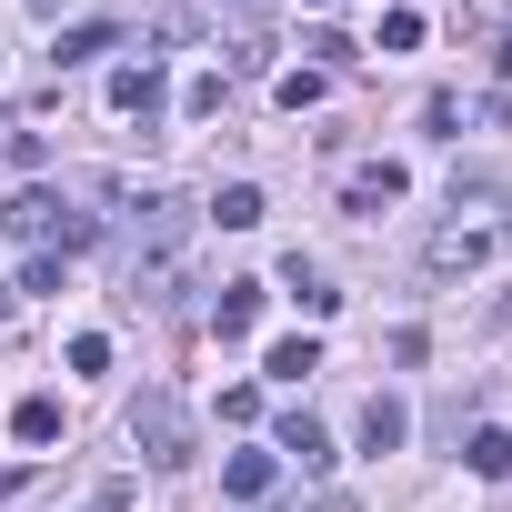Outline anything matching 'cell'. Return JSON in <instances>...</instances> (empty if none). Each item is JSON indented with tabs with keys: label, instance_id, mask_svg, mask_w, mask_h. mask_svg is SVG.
Listing matches in <instances>:
<instances>
[{
	"label": "cell",
	"instance_id": "11",
	"mask_svg": "<svg viewBox=\"0 0 512 512\" xmlns=\"http://www.w3.org/2000/svg\"><path fill=\"white\" fill-rule=\"evenodd\" d=\"M111 41H121V21H81V31H61V51H51V61H61V71H81V61H101Z\"/></svg>",
	"mask_w": 512,
	"mask_h": 512
},
{
	"label": "cell",
	"instance_id": "3",
	"mask_svg": "<svg viewBox=\"0 0 512 512\" xmlns=\"http://www.w3.org/2000/svg\"><path fill=\"white\" fill-rule=\"evenodd\" d=\"M422 262H432L442 282H462V272H482V262H492V221H442V231L422 241Z\"/></svg>",
	"mask_w": 512,
	"mask_h": 512
},
{
	"label": "cell",
	"instance_id": "8",
	"mask_svg": "<svg viewBox=\"0 0 512 512\" xmlns=\"http://www.w3.org/2000/svg\"><path fill=\"white\" fill-rule=\"evenodd\" d=\"M282 292H292V302H302L312 322H322V312H342V292H332V272H322V262H302V251H292V262H282Z\"/></svg>",
	"mask_w": 512,
	"mask_h": 512
},
{
	"label": "cell",
	"instance_id": "7",
	"mask_svg": "<svg viewBox=\"0 0 512 512\" xmlns=\"http://www.w3.org/2000/svg\"><path fill=\"white\" fill-rule=\"evenodd\" d=\"M272 452H292V462H302V472H312V482H322V472H332V462H342V452H332V432H322V422H312V412H292V422H282V442H272Z\"/></svg>",
	"mask_w": 512,
	"mask_h": 512
},
{
	"label": "cell",
	"instance_id": "13",
	"mask_svg": "<svg viewBox=\"0 0 512 512\" xmlns=\"http://www.w3.org/2000/svg\"><path fill=\"white\" fill-rule=\"evenodd\" d=\"M11 432H21V442H61V402H51V392H31V402L11 412Z\"/></svg>",
	"mask_w": 512,
	"mask_h": 512
},
{
	"label": "cell",
	"instance_id": "1",
	"mask_svg": "<svg viewBox=\"0 0 512 512\" xmlns=\"http://www.w3.org/2000/svg\"><path fill=\"white\" fill-rule=\"evenodd\" d=\"M0 231L31 241V251H51V262H71V251H91V241H101V221H91V211H71L61 191H21L11 211H0Z\"/></svg>",
	"mask_w": 512,
	"mask_h": 512
},
{
	"label": "cell",
	"instance_id": "12",
	"mask_svg": "<svg viewBox=\"0 0 512 512\" xmlns=\"http://www.w3.org/2000/svg\"><path fill=\"white\" fill-rule=\"evenodd\" d=\"M462 462H472L482 482H512V432H492V422H482V432L462 442Z\"/></svg>",
	"mask_w": 512,
	"mask_h": 512
},
{
	"label": "cell",
	"instance_id": "10",
	"mask_svg": "<svg viewBox=\"0 0 512 512\" xmlns=\"http://www.w3.org/2000/svg\"><path fill=\"white\" fill-rule=\"evenodd\" d=\"M402 432H412V412H402L392 392H372V402H362V452H402Z\"/></svg>",
	"mask_w": 512,
	"mask_h": 512
},
{
	"label": "cell",
	"instance_id": "19",
	"mask_svg": "<svg viewBox=\"0 0 512 512\" xmlns=\"http://www.w3.org/2000/svg\"><path fill=\"white\" fill-rule=\"evenodd\" d=\"M91 512H131V482H101V492H91Z\"/></svg>",
	"mask_w": 512,
	"mask_h": 512
},
{
	"label": "cell",
	"instance_id": "16",
	"mask_svg": "<svg viewBox=\"0 0 512 512\" xmlns=\"http://www.w3.org/2000/svg\"><path fill=\"white\" fill-rule=\"evenodd\" d=\"M372 51H422V11H382V41Z\"/></svg>",
	"mask_w": 512,
	"mask_h": 512
},
{
	"label": "cell",
	"instance_id": "4",
	"mask_svg": "<svg viewBox=\"0 0 512 512\" xmlns=\"http://www.w3.org/2000/svg\"><path fill=\"white\" fill-rule=\"evenodd\" d=\"M111 111H121V121H151V111H161V61H151V51L111 71Z\"/></svg>",
	"mask_w": 512,
	"mask_h": 512
},
{
	"label": "cell",
	"instance_id": "5",
	"mask_svg": "<svg viewBox=\"0 0 512 512\" xmlns=\"http://www.w3.org/2000/svg\"><path fill=\"white\" fill-rule=\"evenodd\" d=\"M221 492H231V502H272V492H282V452H231V462H221Z\"/></svg>",
	"mask_w": 512,
	"mask_h": 512
},
{
	"label": "cell",
	"instance_id": "17",
	"mask_svg": "<svg viewBox=\"0 0 512 512\" xmlns=\"http://www.w3.org/2000/svg\"><path fill=\"white\" fill-rule=\"evenodd\" d=\"M322 91H332V71H282V111H312Z\"/></svg>",
	"mask_w": 512,
	"mask_h": 512
},
{
	"label": "cell",
	"instance_id": "20",
	"mask_svg": "<svg viewBox=\"0 0 512 512\" xmlns=\"http://www.w3.org/2000/svg\"><path fill=\"white\" fill-rule=\"evenodd\" d=\"M11 302H21V292H0V322H11Z\"/></svg>",
	"mask_w": 512,
	"mask_h": 512
},
{
	"label": "cell",
	"instance_id": "2",
	"mask_svg": "<svg viewBox=\"0 0 512 512\" xmlns=\"http://www.w3.org/2000/svg\"><path fill=\"white\" fill-rule=\"evenodd\" d=\"M131 452H141L151 472H181V462L201 452V432H191L181 392H131Z\"/></svg>",
	"mask_w": 512,
	"mask_h": 512
},
{
	"label": "cell",
	"instance_id": "6",
	"mask_svg": "<svg viewBox=\"0 0 512 512\" xmlns=\"http://www.w3.org/2000/svg\"><path fill=\"white\" fill-rule=\"evenodd\" d=\"M392 201H402V161H362L342 181V211H392Z\"/></svg>",
	"mask_w": 512,
	"mask_h": 512
},
{
	"label": "cell",
	"instance_id": "14",
	"mask_svg": "<svg viewBox=\"0 0 512 512\" xmlns=\"http://www.w3.org/2000/svg\"><path fill=\"white\" fill-rule=\"evenodd\" d=\"M211 221H221V231H251V221H262V191H251V181H231V191L211 201Z\"/></svg>",
	"mask_w": 512,
	"mask_h": 512
},
{
	"label": "cell",
	"instance_id": "15",
	"mask_svg": "<svg viewBox=\"0 0 512 512\" xmlns=\"http://www.w3.org/2000/svg\"><path fill=\"white\" fill-rule=\"evenodd\" d=\"M262 372H272V382H302V372H322V352H312V342H272Z\"/></svg>",
	"mask_w": 512,
	"mask_h": 512
},
{
	"label": "cell",
	"instance_id": "9",
	"mask_svg": "<svg viewBox=\"0 0 512 512\" xmlns=\"http://www.w3.org/2000/svg\"><path fill=\"white\" fill-rule=\"evenodd\" d=\"M251 322H262V282H221V302H211V332H221V342H241Z\"/></svg>",
	"mask_w": 512,
	"mask_h": 512
},
{
	"label": "cell",
	"instance_id": "18",
	"mask_svg": "<svg viewBox=\"0 0 512 512\" xmlns=\"http://www.w3.org/2000/svg\"><path fill=\"white\" fill-rule=\"evenodd\" d=\"M181 111H191V121H211V111H221V71H201V81L181 91Z\"/></svg>",
	"mask_w": 512,
	"mask_h": 512
}]
</instances>
